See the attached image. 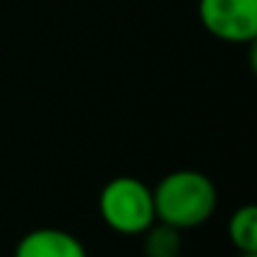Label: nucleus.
<instances>
[{"instance_id": "nucleus-1", "label": "nucleus", "mask_w": 257, "mask_h": 257, "mask_svg": "<svg viewBox=\"0 0 257 257\" xmlns=\"http://www.w3.org/2000/svg\"><path fill=\"white\" fill-rule=\"evenodd\" d=\"M152 194L157 222L177 227L179 232L204 224L217 209V187L197 169L169 172Z\"/></svg>"}, {"instance_id": "nucleus-2", "label": "nucleus", "mask_w": 257, "mask_h": 257, "mask_svg": "<svg viewBox=\"0 0 257 257\" xmlns=\"http://www.w3.org/2000/svg\"><path fill=\"white\" fill-rule=\"evenodd\" d=\"M98 212L118 234H144L157 222L152 187L137 177H113L106 182L98 197Z\"/></svg>"}, {"instance_id": "nucleus-3", "label": "nucleus", "mask_w": 257, "mask_h": 257, "mask_svg": "<svg viewBox=\"0 0 257 257\" xmlns=\"http://www.w3.org/2000/svg\"><path fill=\"white\" fill-rule=\"evenodd\" d=\"M199 21L209 36L234 46L257 38V0H199Z\"/></svg>"}, {"instance_id": "nucleus-4", "label": "nucleus", "mask_w": 257, "mask_h": 257, "mask_svg": "<svg viewBox=\"0 0 257 257\" xmlns=\"http://www.w3.org/2000/svg\"><path fill=\"white\" fill-rule=\"evenodd\" d=\"M16 257H88L83 242L56 227H41L21 237Z\"/></svg>"}, {"instance_id": "nucleus-5", "label": "nucleus", "mask_w": 257, "mask_h": 257, "mask_svg": "<svg viewBox=\"0 0 257 257\" xmlns=\"http://www.w3.org/2000/svg\"><path fill=\"white\" fill-rule=\"evenodd\" d=\"M227 234L239 252H257V209L252 204H244L232 212Z\"/></svg>"}, {"instance_id": "nucleus-6", "label": "nucleus", "mask_w": 257, "mask_h": 257, "mask_svg": "<svg viewBox=\"0 0 257 257\" xmlns=\"http://www.w3.org/2000/svg\"><path fill=\"white\" fill-rule=\"evenodd\" d=\"M147 242H144V252L147 257H179L182 249V237L177 227H169L164 222H154L147 232Z\"/></svg>"}, {"instance_id": "nucleus-7", "label": "nucleus", "mask_w": 257, "mask_h": 257, "mask_svg": "<svg viewBox=\"0 0 257 257\" xmlns=\"http://www.w3.org/2000/svg\"><path fill=\"white\" fill-rule=\"evenodd\" d=\"M239 257H257V252H239Z\"/></svg>"}]
</instances>
